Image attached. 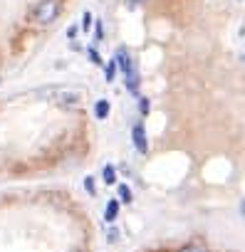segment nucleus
I'll return each mask as SVG.
<instances>
[{"label": "nucleus", "instance_id": "obj_9", "mask_svg": "<svg viewBox=\"0 0 245 252\" xmlns=\"http://www.w3.org/2000/svg\"><path fill=\"white\" fill-rule=\"evenodd\" d=\"M178 252H208L203 245H198V242H191V245H186V247H181Z\"/></svg>", "mask_w": 245, "mask_h": 252}, {"label": "nucleus", "instance_id": "obj_7", "mask_svg": "<svg viewBox=\"0 0 245 252\" xmlns=\"http://www.w3.org/2000/svg\"><path fill=\"white\" fill-rule=\"evenodd\" d=\"M119 198H121V203H132L134 198H132V188L129 186H119Z\"/></svg>", "mask_w": 245, "mask_h": 252}, {"label": "nucleus", "instance_id": "obj_17", "mask_svg": "<svg viewBox=\"0 0 245 252\" xmlns=\"http://www.w3.org/2000/svg\"><path fill=\"white\" fill-rule=\"evenodd\" d=\"M139 3H141V0H127V5H129V8H137Z\"/></svg>", "mask_w": 245, "mask_h": 252}, {"label": "nucleus", "instance_id": "obj_16", "mask_svg": "<svg viewBox=\"0 0 245 252\" xmlns=\"http://www.w3.org/2000/svg\"><path fill=\"white\" fill-rule=\"evenodd\" d=\"M74 35H77V25H72V28L67 30V37H74Z\"/></svg>", "mask_w": 245, "mask_h": 252}, {"label": "nucleus", "instance_id": "obj_6", "mask_svg": "<svg viewBox=\"0 0 245 252\" xmlns=\"http://www.w3.org/2000/svg\"><path fill=\"white\" fill-rule=\"evenodd\" d=\"M102 176H104V183H106V186H114V183H116V171H114V166H104Z\"/></svg>", "mask_w": 245, "mask_h": 252}, {"label": "nucleus", "instance_id": "obj_15", "mask_svg": "<svg viewBox=\"0 0 245 252\" xmlns=\"http://www.w3.org/2000/svg\"><path fill=\"white\" fill-rule=\"evenodd\" d=\"M119 240V232L116 230H109V242H116Z\"/></svg>", "mask_w": 245, "mask_h": 252}, {"label": "nucleus", "instance_id": "obj_13", "mask_svg": "<svg viewBox=\"0 0 245 252\" xmlns=\"http://www.w3.org/2000/svg\"><path fill=\"white\" fill-rule=\"evenodd\" d=\"M87 55H89V60H92L94 64H102V57H99V52H97L94 47H89V50H87Z\"/></svg>", "mask_w": 245, "mask_h": 252}, {"label": "nucleus", "instance_id": "obj_2", "mask_svg": "<svg viewBox=\"0 0 245 252\" xmlns=\"http://www.w3.org/2000/svg\"><path fill=\"white\" fill-rule=\"evenodd\" d=\"M132 141H134V149L139 154H146L149 151V141H146V131H144V126L137 124L134 129H132Z\"/></svg>", "mask_w": 245, "mask_h": 252}, {"label": "nucleus", "instance_id": "obj_18", "mask_svg": "<svg viewBox=\"0 0 245 252\" xmlns=\"http://www.w3.org/2000/svg\"><path fill=\"white\" fill-rule=\"evenodd\" d=\"M240 213H243V218H245V198H243V203H240Z\"/></svg>", "mask_w": 245, "mask_h": 252}, {"label": "nucleus", "instance_id": "obj_19", "mask_svg": "<svg viewBox=\"0 0 245 252\" xmlns=\"http://www.w3.org/2000/svg\"><path fill=\"white\" fill-rule=\"evenodd\" d=\"M77 252H79V250H77Z\"/></svg>", "mask_w": 245, "mask_h": 252}, {"label": "nucleus", "instance_id": "obj_11", "mask_svg": "<svg viewBox=\"0 0 245 252\" xmlns=\"http://www.w3.org/2000/svg\"><path fill=\"white\" fill-rule=\"evenodd\" d=\"M92 23H94V18H92V13H84V15H82V30L87 32V30L92 28Z\"/></svg>", "mask_w": 245, "mask_h": 252}, {"label": "nucleus", "instance_id": "obj_10", "mask_svg": "<svg viewBox=\"0 0 245 252\" xmlns=\"http://www.w3.org/2000/svg\"><path fill=\"white\" fill-rule=\"evenodd\" d=\"M94 40H97V42H102V40H104V28H102V20H97V23H94Z\"/></svg>", "mask_w": 245, "mask_h": 252}, {"label": "nucleus", "instance_id": "obj_1", "mask_svg": "<svg viewBox=\"0 0 245 252\" xmlns=\"http://www.w3.org/2000/svg\"><path fill=\"white\" fill-rule=\"evenodd\" d=\"M60 10H62V0H37V5L33 10V20L37 25H42V28L52 25L57 20Z\"/></svg>", "mask_w": 245, "mask_h": 252}, {"label": "nucleus", "instance_id": "obj_5", "mask_svg": "<svg viewBox=\"0 0 245 252\" xmlns=\"http://www.w3.org/2000/svg\"><path fill=\"white\" fill-rule=\"evenodd\" d=\"M109 109H111L109 101H106V99H99V101L94 104V116H97V119H106V116H109Z\"/></svg>", "mask_w": 245, "mask_h": 252}, {"label": "nucleus", "instance_id": "obj_12", "mask_svg": "<svg viewBox=\"0 0 245 252\" xmlns=\"http://www.w3.org/2000/svg\"><path fill=\"white\" fill-rule=\"evenodd\" d=\"M149 109H151V104H149V99H146V96H141V99H139V111H141V114L146 116V114H149Z\"/></svg>", "mask_w": 245, "mask_h": 252}, {"label": "nucleus", "instance_id": "obj_8", "mask_svg": "<svg viewBox=\"0 0 245 252\" xmlns=\"http://www.w3.org/2000/svg\"><path fill=\"white\" fill-rule=\"evenodd\" d=\"M114 74H116V60H111V62L106 64V69H104V79H106V82H114Z\"/></svg>", "mask_w": 245, "mask_h": 252}, {"label": "nucleus", "instance_id": "obj_4", "mask_svg": "<svg viewBox=\"0 0 245 252\" xmlns=\"http://www.w3.org/2000/svg\"><path fill=\"white\" fill-rule=\"evenodd\" d=\"M116 215H119V200H109L106 203V210H104V220L106 222H114Z\"/></svg>", "mask_w": 245, "mask_h": 252}, {"label": "nucleus", "instance_id": "obj_14", "mask_svg": "<svg viewBox=\"0 0 245 252\" xmlns=\"http://www.w3.org/2000/svg\"><path fill=\"white\" fill-rule=\"evenodd\" d=\"M84 188H87V193H89V195H94V178H92V176H87V178H84Z\"/></svg>", "mask_w": 245, "mask_h": 252}, {"label": "nucleus", "instance_id": "obj_3", "mask_svg": "<svg viewBox=\"0 0 245 252\" xmlns=\"http://www.w3.org/2000/svg\"><path fill=\"white\" fill-rule=\"evenodd\" d=\"M114 60H116V67L124 72V74H129V72H134L137 67H134V62H132V55L124 50V47H119L116 50V55H114Z\"/></svg>", "mask_w": 245, "mask_h": 252}]
</instances>
